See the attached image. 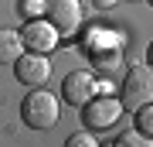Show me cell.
<instances>
[{"label":"cell","instance_id":"obj_1","mask_svg":"<svg viewBox=\"0 0 153 147\" xmlns=\"http://www.w3.org/2000/svg\"><path fill=\"white\" fill-rule=\"evenodd\" d=\"M21 116L31 130H51L61 116V103L55 99V93L48 89H31L21 103Z\"/></svg>","mask_w":153,"mask_h":147},{"label":"cell","instance_id":"obj_2","mask_svg":"<svg viewBox=\"0 0 153 147\" xmlns=\"http://www.w3.org/2000/svg\"><path fill=\"white\" fill-rule=\"evenodd\" d=\"M123 109H143L153 103V69L150 65H133L123 79V93H119Z\"/></svg>","mask_w":153,"mask_h":147},{"label":"cell","instance_id":"obj_3","mask_svg":"<svg viewBox=\"0 0 153 147\" xmlns=\"http://www.w3.org/2000/svg\"><path fill=\"white\" fill-rule=\"evenodd\" d=\"M126 113L119 99H112V96H92L88 103L82 106V120L88 130H109V127L119 123V116Z\"/></svg>","mask_w":153,"mask_h":147},{"label":"cell","instance_id":"obj_4","mask_svg":"<svg viewBox=\"0 0 153 147\" xmlns=\"http://www.w3.org/2000/svg\"><path fill=\"white\" fill-rule=\"evenodd\" d=\"M21 41H24V48L34 51V55H48V51H55V48H58L61 34L55 31V24H51V21H41V17H34V21L24 24Z\"/></svg>","mask_w":153,"mask_h":147},{"label":"cell","instance_id":"obj_5","mask_svg":"<svg viewBox=\"0 0 153 147\" xmlns=\"http://www.w3.org/2000/svg\"><path fill=\"white\" fill-rule=\"evenodd\" d=\"M44 14L55 24V31L65 38V34H75L82 27V4L78 0H44Z\"/></svg>","mask_w":153,"mask_h":147},{"label":"cell","instance_id":"obj_6","mask_svg":"<svg viewBox=\"0 0 153 147\" xmlns=\"http://www.w3.org/2000/svg\"><path fill=\"white\" fill-rule=\"evenodd\" d=\"M14 75L17 82H24L27 89H41L44 82H48L51 75V62H48V55H21V58L14 62Z\"/></svg>","mask_w":153,"mask_h":147},{"label":"cell","instance_id":"obj_7","mask_svg":"<svg viewBox=\"0 0 153 147\" xmlns=\"http://www.w3.org/2000/svg\"><path fill=\"white\" fill-rule=\"evenodd\" d=\"M95 89H99V82H95V75H92V72H85V69L71 72V75L61 82V96H65V103L78 106V109H82L88 99L95 96Z\"/></svg>","mask_w":153,"mask_h":147},{"label":"cell","instance_id":"obj_8","mask_svg":"<svg viewBox=\"0 0 153 147\" xmlns=\"http://www.w3.org/2000/svg\"><path fill=\"white\" fill-rule=\"evenodd\" d=\"M21 55H24L21 34H17V31H4V27H0V65H14Z\"/></svg>","mask_w":153,"mask_h":147},{"label":"cell","instance_id":"obj_9","mask_svg":"<svg viewBox=\"0 0 153 147\" xmlns=\"http://www.w3.org/2000/svg\"><path fill=\"white\" fill-rule=\"evenodd\" d=\"M92 58H95V69L99 72H116L119 62H123V55L119 51H99V55H92Z\"/></svg>","mask_w":153,"mask_h":147},{"label":"cell","instance_id":"obj_10","mask_svg":"<svg viewBox=\"0 0 153 147\" xmlns=\"http://www.w3.org/2000/svg\"><path fill=\"white\" fill-rule=\"evenodd\" d=\"M133 130H140L143 137H153V103L136 109V127H133Z\"/></svg>","mask_w":153,"mask_h":147},{"label":"cell","instance_id":"obj_11","mask_svg":"<svg viewBox=\"0 0 153 147\" xmlns=\"http://www.w3.org/2000/svg\"><path fill=\"white\" fill-rule=\"evenodd\" d=\"M116 147H153V137H143L140 130H129L116 140Z\"/></svg>","mask_w":153,"mask_h":147},{"label":"cell","instance_id":"obj_12","mask_svg":"<svg viewBox=\"0 0 153 147\" xmlns=\"http://www.w3.org/2000/svg\"><path fill=\"white\" fill-rule=\"evenodd\" d=\"M65 147H99V140L92 137V130H78L65 140Z\"/></svg>","mask_w":153,"mask_h":147},{"label":"cell","instance_id":"obj_13","mask_svg":"<svg viewBox=\"0 0 153 147\" xmlns=\"http://www.w3.org/2000/svg\"><path fill=\"white\" fill-rule=\"evenodd\" d=\"M44 11V0H21V14L27 17V14H41Z\"/></svg>","mask_w":153,"mask_h":147},{"label":"cell","instance_id":"obj_14","mask_svg":"<svg viewBox=\"0 0 153 147\" xmlns=\"http://www.w3.org/2000/svg\"><path fill=\"white\" fill-rule=\"evenodd\" d=\"M119 0H95V7H102V11H109V7H116Z\"/></svg>","mask_w":153,"mask_h":147},{"label":"cell","instance_id":"obj_15","mask_svg":"<svg viewBox=\"0 0 153 147\" xmlns=\"http://www.w3.org/2000/svg\"><path fill=\"white\" fill-rule=\"evenodd\" d=\"M146 58H150V62H146V65L153 69V44H150V51H146Z\"/></svg>","mask_w":153,"mask_h":147},{"label":"cell","instance_id":"obj_16","mask_svg":"<svg viewBox=\"0 0 153 147\" xmlns=\"http://www.w3.org/2000/svg\"><path fill=\"white\" fill-rule=\"evenodd\" d=\"M146 4H150V7H153V0H146Z\"/></svg>","mask_w":153,"mask_h":147},{"label":"cell","instance_id":"obj_17","mask_svg":"<svg viewBox=\"0 0 153 147\" xmlns=\"http://www.w3.org/2000/svg\"><path fill=\"white\" fill-rule=\"evenodd\" d=\"M133 4H136V0H133Z\"/></svg>","mask_w":153,"mask_h":147}]
</instances>
